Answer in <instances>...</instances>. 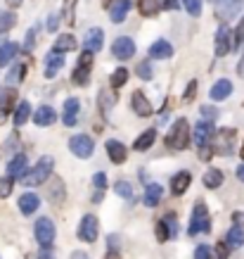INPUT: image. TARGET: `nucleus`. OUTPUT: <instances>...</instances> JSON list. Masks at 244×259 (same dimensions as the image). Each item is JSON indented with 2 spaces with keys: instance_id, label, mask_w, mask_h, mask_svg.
Instances as JSON below:
<instances>
[{
  "instance_id": "obj_56",
  "label": "nucleus",
  "mask_w": 244,
  "mask_h": 259,
  "mask_svg": "<svg viewBox=\"0 0 244 259\" xmlns=\"http://www.w3.org/2000/svg\"><path fill=\"white\" fill-rule=\"evenodd\" d=\"M232 219H235V224H237V226H242V224H244V214L235 212V214H232Z\"/></svg>"
},
{
  "instance_id": "obj_28",
  "label": "nucleus",
  "mask_w": 244,
  "mask_h": 259,
  "mask_svg": "<svg viewBox=\"0 0 244 259\" xmlns=\"http://www.w3.org/2000/svg\"><path fill=\"white\" fill-rule=\"evenodd\" d=\"M154 141H157V128H147L145 134H140L138 138H135L133 150H138V152H145V150H150L152 145H154Z\"/></svg>"
},
{
  "instance_id": "obj_4",
  "label": "nucleus",
  "mask_w": 244,
  "mask_h": 259,
  "mask_svg": "<svg viewBox=\"0 0 244 259\" xmlns=\"http://www.w3.org/2000/svg\"><path fill=\"white\" fill-rule=\"evenodd\" d=\"M33 236H36V240H38L43 247H50L57 236L55 221L50 219V217H40V219L36 221V226H33Z\"/></svg>"
},
{
  "instance_id": "obj_60",
  "label": "nucleus",
  "mask_w": 244,
  "mask_h": 259,
  "mask_svg": "<svg viewBox=\"0 0 244 259\" xmlns=\"http://www.w3.org/2000/svg\"><path fill=\"white\" fill-rule=\"evenodd\" d=\"M104 259H121V254H118V252H107V254H104Z\"/></svg>"
},
{
  "instance_id": "obj_57",
  "label": "nucleus",
  "mask_w": 244,
  "mask_h": 259,
  "mask_svg": "<svg viewBox=\"0 0 244 259\" xmlns=\"http://www.w3.org/2000/svg\"><path fill=\"white\" fill-rule=\"evenodd\" d=\"M71 259H88V254L86 252H81V250H76V252H71Z\"/></svg>"
},
{
  "instance_id": "obj_45",
  "label": "nucleus",
  "mask_w": 244,
  "mask_h": 259,
  "mask_svg": "<svg viewBox=\"0 0 244 259\" xmlns=\"http://www.w3.org/2000/svg\"><path fill=\"white\" fill-rule=\"evenodd\" d=\"M232 40H235V46H244V15L239 17V24H237V29L232 31Z\"/></svg>"
},
{
  "instance_id": "obj_23",
  "label": "nucleus",
  "mask_w": 244,
  "mask_h": 259,
  "mask_svg": "<svg viewBox=\"0 0 244 259\" xmlns=\"http://www.w3.org/2000/svg\"><path fill=\"white\" fill-rule=\"evenodd\" d=\"M55 121H57V112L52 107H47V105H43V107L33 112V124L36 126H52Z\"/></svg>"
},
{
  "instance_id": "obj_2",
  "label": "nucleus",
  "mask_w": 244,
  "mask_h": 259,
  "mask_svg": "<svg viewBox=\"0 0 244 259\" xmlns=\"http://www.w3.org/2000/svg\"><path fill=\"white\" fill-rule=\"evenodd\" d=\"M52 166H55V159L50 157V155H43L38 159V164L33 166L31 171H26L22 176V183L26 188H33V186H40V183H45L50 179V174H52Z\"/></svg>"
},
{
  "instance_id": "obj_11",
  "label": "nucleus",
  "mask_w": 244,
  "mask_h": 259,
  "mask_svg": "<svg viewBox=\"0 0 244 259\" xmlns=\"http://www.w3.org/2000/svg\"><path fill=\"white\" fill-rule=\"evenodd\" d=\"M216 57H225L232 48V31H230L228 24H221L218 31H216Z\"/></svg>"
},
{
  "instance_id": "obj_17",
  "label": "nucleus",
  "mask_w": 244,
  "mask_h": 259,
  "mask_svg": "<svg viewBox=\"0 0 244 259\" xmlns=\"http://www.w3.org/2000/svg\"><path fill=\"white\" fill-rule=\"evenodd\" d=\"M107 157L114 162V164H124L128 159V150L124 143L118 141H107Z\"/></svg>"
},
{
  "instance_id": "obj_6",
  "label": "nucleus",
  "mask_w": 244,
  "mask_h": 259,
  "mask_svg": "<svg viewBox=\"0 0 244 259\" xmlns=\"http://www.w3.org/2000/svg\"><path fill=\"white\" fill-rule=\"evenodd\" d=\"M213 136H216V126H213L211 121H202V119H199V124L190 131V138L195 141L197 148H209V143H211Z\"/></svg>"
},
{
  "instance_id": "obj_3",
  "label": "nucleus",
  "mask_w": 244,
  "mask_h": 259,
  "mask_svg": "<svg viewBox=\"0 0 244 259\" xmlns=\"http://www.w3.org/2000/svg\"><path fill=\"white\" fill-rule=\"evenodd\" d=\"M211 231V217H209V207L206 202L197 200L195 202V209H192V217H190V236H197V233H209Z\"/></svg>"
},
{
  "instance_id": "obj_59",
  "label": "nucleus",
  "mask_w": 244,
  "mask_h": 259,
  "mask_svg": "<svg viewBox=\"0 0 244 259\" xmlns=\"http://www.w3.org/2000/svg\"><path fill=\"white\" fill-rule=\"evenodd\" d=\"M237 179H239V181H244V162H242V164H239V166H237Z\"/></svg>"
},
{
  "instance_id": "obj_61",
  "label": "nucleus",
  "mask_w": 244,
  "mask_h": 259,
  "mask_svg": "<svg viewBox=\"0 0 244 259\" xmlns=\"http://www.w3.org/2000/svg\"><path fill=\"white\" fill-rule=\"evenodd\" d=\"M239 155H242V159H244V143H242V148H239Z\"/></svg>"
},
{
  "instance_id": "obj_34",
  "label": "nucleus",
  "mask_w": 244,
  "mask_h": 259,
  "mask_svg": "<svg viewBox=\"0 0 244 259\" xmlns=\"http://www.w3.org/2000/svg\"><path fill=\"white\" fill-rule=\"evenodd\" d=\"M47 200L50 202H55V204H59L64 200V183H62V179H52V188H47Z\"/></svg>"
},
{
  "instance_id": "obj_31",
  "label": "nucleus",
  "mask_w": 244,
  "mask_h": 259,
  "mask_svg": "<svg viewBox=\"0 0 244 259\" xmlns=\"http://www.w3.org/2000/svg\"><path fill=\"white\" fill-rule=\"evenodd\" d=\"M76 38L71 36V33H62V36H57L55 46H52V53H71V50H76Z\"/></svg>"
},
{
  "instance_id": "obj_15",
  "label": "nucleus",
  "mask_w": 244,
  "mask_h": 259,
  "mask_svg": "<svg viewBox=\"0 0 244 259\" xmlns=\"http://www.w3.org/2000/svg\"><path fill=\"white\" fill-rule=\"evenodd\" d=\"M79 110H81L79 98H69V100L64 102V112H62L64 126H76V121H79Z\"/></svg>"
},
{
  "instance_id": "obj_49",
  "label": "nucleus",
  "mask_w": 244,
  "mask_h": 259,
  "mask_svg": "<svg viewBox=\"0 0 244 259\" xmlns=\"http://www.w3.org/2000/svg\"><path fill=\"white\" fill-rule=\"evenodd\" d=\"M195 259H211V247H209V245H197Z\"/></svg>"
},
{
  "instance_id": "obj_7",
  "label": "nucleus",
  "mask_w": 244,
  "mask_h": 259,
  "mask_svg": "<svg viewBox=\"0 0 244 259\" xmlns=\"http://www.w3.org/2000/svg\"><path fill=\"white\" fill-rule=\"evenodd\" d=\"M90 67H93V53H83L79 57V64L74 67V74H71V81L76 83V86H86L88 81H90Z\"/></svg>"
},
{
  "instance_id": "obj_50",
  "label": "nucleus",
  "mask_w": 244,
  "mask_h": 259,
  "mask_svg": "<svg viewBox=\"0 0 244 259\" xmlns=\"http://www.w3.org/2000/svg\"><path fill=\"white\" fill-rule=\"evenodd\" d=\"M230 257V247L225 243H216V259H228Z\"/></svg>"
},
{
  "instance_id": "obj_42",
  "label": "nucleus",
  "mask_w": 244,
  "mask_h": 259,
  "mask_svg": "<svg viewBox=\"0 0 244 259\" xmlns=\"http://www.w3.org/2000/svg\"><path fill=\"white\" fill-rule=\"evenodd\" d=\"M12 188H15V179H12V176L0 179V200H5V197L12 195Z\"/></svg>"
},
{
  "instance_id": "obj_20",
  "label": "nucleus",
  "mask_w": 244,
  "mask_h": 259,
  "mask_svg": "<svg viewBox=\"0 0 244 259\" xmlns=\"http://www.w3.org/2000/svg\"><path fill=\"white\" fill-rule=\"evenodd\" d=\"M216 136H218L216 152L230 155V152H232V141H235V128H221V131H216Z\"/></svg>"
},
{
  "instance_id": "obj_18",
  "label": "nucleus",
  "mask_w": 244,
  "mask_h": 259,
  "mask_svg": "<svg viewBox=\"0 0 244 259\" xmlns=\"http://www.w3.org/2000/svg\"><path fill=\"white\" fill-rule=\"evenodd\" d=\"M150 57L152 60H168V57H173V46L164 38L154 40L150 46Z\"/></svg>"
},
{
  "instance_id": "obj_32",
  "label": "nucleus",
  "mask_w": 244,
  "mask_h": 259,
  "mask_svg": "<svg viewBox=\"0 0 244 259\" xmlns=\"http://www.w3.org/2000/svg\"><path fill=\"white\" fill-rule=\"evenodd\" d=\"M202 181H204L206 188H211V190H213V188H221L223 181H225V176H223L221 169H209V171L204 174V179H202Z\"/></svg>"
},
{
  "instance_id": "obj_38",
  "label": "nucleus",
  "mask_w": 244,
  "mask_h": 259,
  "mask_svg": "<svg viewBox=\"0 0 244 259\" xmlns=\"http://www.w3.org/2000/svg\"><path fill=\"white\" fill-rule=\"evenodd\" d=\"M17 24V17L8 10H0V33H8L10 29H15Z\"/></svg>"
},
{
  "instance_id": "obj_22",
  "label": "nucleus",
  "mask_w": 244,
  "mask_h": 259,
  "mask_svg": "<svg viewBox=\"0 0 244 259\" xmlns=\"http://www.w3.org/2000/svg\"><path fill=\"white\" fill-rule=\"evenodd\" d=\"M161 197H164V188H161L159 183H150V186L145 188V197H142V202H145V207L154 209V207H159Z\"/></svg>"
},
{
  "instance_id": "obj_27",
  "label": "nucleus",
  "mask_w": 244,
  "mask_h": 259,
  "mask_svg": "<svg viewBox=\"0 0 244 259\" xmlns=\"http://www.w3.org/2000/svg\"><path fill=\"white\" fill-rule=\"evenodd\" d=\"M17 55H19V46H17L15 40H5L0 46V67H8Z\"/></svg>"
},
{
  "instance_id": "obj_41",
  "label": "nucleus",
  "mask_w": 244,
  "mask_h": 259,
  "mask_svg": "<svg viewBox=\"0 0 244 259\" xmlns=\"http://www.w3.org/2000/svg\"><path fill=\"white\" fill-rule=\"evenodd\" d=\"M36 36H38V26L33 24L31 29L26 31V40H24V53H26V55H29L33 48H36Z\"/></svg>"
},
{
  "instance_id": "obj_24",
  "label": "nucleus",
  "mask_w": 244,
  "mask_h": 259,
  "mask_svg": "<svg viewBox=\"0 0 244 259\" xmlns=\"http://www.w3.org/2000/svg\"><path fill=\"white\" fill-rule=\"evenodd\" d=\"M64 67V55L62 53H47L45 57V76L47 79H55L57 71Z\"/></svg>"
},
{
  "instance_id": "obj_51",
  "label": "nucleus",
  "mask_w": 244,
  "mask_h": 259,
  "mask_svg": "<svg viewBox=\"0 0 244 259\" xmlns=\"http://www.w3.org/2000/svg\"><path fill=\"white\" fill-rule=\"evenodd\" d=\"M159 8L161 10H178L180 8V0H159Z\"/></svg>"
},
{
  "instance_id": "obj_54",
  "label": "nucleus",
  "mask_w": 244,
  "mask_h": 259,
  "mask_svg": "<svg viewBox=\"0 0 244 259\" xmlns=\"http://www.w3.org/2000/svg\"><path fill=\"white\" fill-rule=\"evenodd\" d=\"M211 157H213L211 148H199V159H211Z\"/></svg>"
},
{
  "instance_id": "obj_16",
  "label": "nucleus",
  "mask_w": 244,
  "mask_h": 259,
  "mask_svg": "<svg viewBox=\"0 0 244 259\" xmlns=\"http://www.w3.org/2000/svg\"><path fill=\"white\" fill-rule=\"evenodd\" d=\"M190 183H192V174L190 171H178L173 179H171V193L178 195V197L185 195L188 188H190Z\"/></svg>"
},
{
  "instance_id": "obj_30",
  "label": "nucleus",
  "mask_w": 244,
  "mask_h": 259,
  "mask_svg": "<svg viewBox=\"0 0 244 259\" xmlns=\"http://www.w3.org/2000/svg\"><path fill=\"white\" fill-rule=\"evenodd\" d=\"M223 243L228 245L230 250H239V247L244 245V228L235 224V226L228 231V236H225V240H223Z\"/></svg>"
},
{
  "instance_id": "obj_8",
  "label": "nucleus",
  "mask_w": 244,
  "mask_h": 259,
  "mask_svg": "<svg viewBox=\"0 0 244 259\" xmlns=\"http://www.w3.org/2000/svg\"><path fill=\"white\" fill-rule=\"evenodd\" d=\"M97 233H100L97 217H93V214H86V217L81 219V224H79V231H76L79 240H83V243H95V240H97Z\"/></svg>"
},
{
  "instance_id": "obj_46",
  "label": "nucleus",
  "mask_w": 244,
  "mask_h": 259,
  "mask_svg": "<svg viewBox=\"0 0 244 259\" xmlns=\"http://www.w3.org/2000/svg\"><path fill=\"white\" fill-rule=\"evenodd\" d=\"M138 76H140V79H145V81H152V76H154V74H152V64L150 62H140V64H138Z\"/></svg>"
},
{
  "instance_id": "obj_35",
  "label": "nucleus",
  "mask_w": 244,
  "mask_h": 259,
  "mask_svg": "<svg viewBox=\"0 0 244 259\" xmlns=\"http://www.w3.org/2000/svg\"><path fill=\"white\" fill-rule=\"evenodd\" d=\"M29 119H31V105L22 100L19 105H17V110H15V126H24Z\"/></svg>"
},
{
  "instance_id": "obj_13",
  "label": "nucleus",
  "mask_w": 244,
  "mask_h": 259,
  "mask_svg": "<svg viewBox=\"0 0 244 259\" xmlns=\"http://www.w3.org/2000/svg\"><path fill=\"white\" fill-rule=\"evenodd\" d=\"M131 107H133V112L138 114V117H150L152 112V102L145 98V93L142 91H133V95H131Z\"/></svg>"
},
{
  "instance_id": "obj_10",
  "label": "nucleus",
  "mask_w": 244,
  "mask_h": 259,
  "mask_svg": "<svg viewBox=\"0 0 244 259\" xmlns=\"http://www.w3.org/2000/svg\"><path fill=\"white\" fill-rule=\"evenodd\" d=\"M111 55L116 57V60H131L135 55V40L131 36H118L111 43Z\"/></svg>"
},
{
  "instance_id": "obj_1",
  "label": "nucleus",
  "mask_w": 244,
  "mask_h": 259,
  "mask_svg": "<svg viewBox=\"0 0 244 259\" xmlns=\"http://www.w3.org/2000/svg\"><path fill=\"white\" fill-rule=\"evenodd\" d=\"M164 143H166V148L173 150V152H180V150L188 148V145H190V121H188V119H185V117L175 119Z\"/></svg>"
},
{
  "instance_id": "obj_14",
  "label": "nucleus",
  "mask_w": 244,
  "mask_h": 259,
  "mask_svg": "<svg viewBox=\"0 0 244 259\" xmlns=\"http://www.w3.org/2000/svg\"><path fill=\"white\" fill-rule=\"evenodd\" d=\"M102 43H104V33H102V29H97V26L88 29L86 38H83V46H86L88 53H100V50H102Z\"/></svg>"
},
{
  "instance_id": "obj_29",
  "label": "nucleus",
  "mask_w": 244,
  "mask_h": 259,
  "mask_svg": "<svg viewBox=\"0 0 244 259\" xmlns=\"http://www.w3.org/2000/svg\"><path fill=\"white\" fill-rule=\"evenodd\" d=\"M15 100H17L15 88H8L5 93L0 95V121H5V119H8V114L12 112V105H15Z\"/></svg>"
},
{
  "instance_id": "obj_5",
  "label": "nucleus",
  "mask_w": 244,
  "mask_h": 259,
  "mask_svg": "<svg viewBox=\"0 0 244 259\" xmlns=\"http://www.w3.org/2000/svg\"><path fill=\"white\" fill-rule=\"evenodd\" d=\"M69 150L79 159H88V157H93V152H95V141L88 134L71 136L69 138Z\"/></svg>"
},
{
  "instance_id": "obj_9",
  "label": "nucleus",
  "mask_w": 244,
  "mask_h": 259,
  "mask_svg": "<svg viewBox=\"0 0 244 259\" xmlns=\"http://www.w3.org/2000/svg\"><path fill=\"white\" fill-rule=\"evenodd\" d=\"M178 233V217L173 212L164 214V219L157 221V240L159 243H166L168 238H173Z\"/></svg>"
},
{
  "instance_id": "obj_48",
  "label": "nucleus",
  "mask_w": 244,
  "mask_h": 259,
  "mask_svg": "<svg viewBox=\"0 0 244 259\" xmlns=\"http://www.w3.org/2000/svg\"><path fill=\"white\" fill-rule=\"evenodd\" d=\"M197 95V81H190L188 88H185V95H182V102H192Z\"/></svg>"
},
{
  "instance_id": "obj_53",
  "label": "nucleus",
  "mask_w": 244,
  "mask_h": 259,
  "mask_svg": "<svg viewBox=\"0 0 244 259\" xmlns=\"http://www.w3.org/2000/svg\"><path fill=\"white\" fill-rule=\"evenodd\" d=\"M38 259H55V252L50 250V247H43L40 254H38Z\"/></svg>"
},
{
  "instance_id": "obj_37",
  "label": "nucleus",
  "mask_w": 244,
  "mask_h": 259,
  "mask_svg": "<svg viewBox=\"0 0 244 259\" xmlns=\"http://www.w3.org/2000/svg\"><path fill=\"white\" fill-rule=\"evenodd\" d=\"M126 81H128V69L126 67H118V69L111 71V76H109V86L111 88L126 86Z\"/></svg>"
},
{
  "instance_id": "obj_40",
  "label": "nucleus",
  "mask_w": 244,
  "mask_h": 259,
  "mask_svg": "<svg viewBox=\"0 0 244 259\" xmlns=\"http://www.w3.org/2000/svg\"><path fill=\"white\" fill-rule=\"evenodd\" d=\"M93 183H95V188H97V195L93 197L95 202H100V197H102V193L107 190V174H102V171H97L93 176Z\"/></svg>"
},
{
  "instance_id": "obj_39",
  "label": "nucleus",
  "mask_w": 244,
  "mask_h": 259,
  "mask_svg": "<svg viewBox=\"0 0 244 259\" xmlns=\"http://www.w3.org/2000/svg\"><path fill=\"white\" fill-rule=\"evenodd\" d=\"M76 5H79V0H67V3H64V8H62V17H64V22L69 24V26L76 22Z\"/></svg>"
},
{
  "instance_id": "obj_25",
  "label": "nucleus",
  "mask_w": 244,
  "mask_h": 259,
  "mask_svg": "<svg viewBox=\"0 0 244 259\" xmlns=\"http://www.w3.org/2000/svg\"><path fill=\"white\" fill-rule=\"evenodd\" d=\"M26 164H29V159H26V155H15V157L10 159L8 164V176H12V179H22L24 174H26Z\"/></svg>"
},
{
  "instance_id": "obj_21",
  "label": "nucleus",
  "mask_w": 244,
  "mask_h": 259,
  "mask_svg": "<svg viewBox=\"0 0 244 259\" xmlns=\"http://www.w3.org/2000/svg\"><path fill=\"white\" fill-rule=\"evenodd\" d=\"M17 204H19V212H22L24 217H31V214L40 207V197L36 195V193H24Z\"/></svg>"
},
{
  "instance_id": "obj_52",
  "label": "nucleus",
  "mask_w": 244,
  "mask_h": 259,
  "mask_svg": "<svg viewBox=\"0 0 244 259\" xmlns=\"http://www.w3.org/2000/svg\"><path fill=\"white\" fill-rule=\"evenodd\" d=\"M45 26H47V31H57V26H59V15H50V17H47Z\"/></svg>"
},
{
  "instance_id": "obj_43",
  "label": "nucleus",
  "mask_w": 244,
  "mask_h": 259,
  "mask_svg": "<svg viewBox=\"0 0 244 259\" xmlns=\"http://www.w3.org/2000/svg\"><path fill=\"white\" fill-rule=\"evenodd\" d=\"M114 190H116V195L126 197V200L133 197V188H131V183H128V181H118L116 186H114Z\"/></svg>"
},
{
  "instance_id": "obj_55",
  "label": "nucleus",
  "mask_w": 244,
  "mask_h": 259,
  "mask_svg": "<svg viewBox=\"0 0 244 259\" xmlns=\"http://www.w3.org/2000/svg\"><path fill=\"white\" fill-rule=\"evenodd\" d=\"M237 74H239V76L244 79V53L239 55V62H237Z\"/></svg>"
},
{
  "instance_id": "obj_47",
  "label": "nucleus",
  "mask_w": 244,
  "mask_h": 259,
  "mask_svg": "<svg viewBox=\"0 0 244 259\" xmlns=\"http://www.w3.org/2000/svg\"><path fill=\"white\" fill-rule=\"evenodd\" d=\"M216 117H218L216 107H211V105H204V107H202V121H211L213 124V119Z\"/></svg>"
},
{
  "instance_id": "obj_26",
  "label": "nucleus",
  "mask_w": 244,
  "mask_h": 259,
  "mask_svg": "<svg viewBox=\"0 0 244 259\" xmlns=\"http://www.w3.org/2000/svg\"><path fill=\"white\" fill-rule=\"evenodd\" d=\"M230 93H232V83H230L228 79H221V81L213 83V88H211V93L209 95H211V100L221 102V100H228Z\"/></svg>"
},
{
  "instance_id": "obj_44",
  "label": "nucleus",
  "mask_w": 244,
  "mask_h": 259,
  "mask_svg": "<svg viewBox=\"0 0 244 259\" xmlns=\"http://www.w3.org/2000/svg\"><path fill=\"white\" fill-rule=\"evenodd\" d=\"M185 10L190 12V17H199L202 15V0H182Z\"/></svg>"
},
{
  "instance_id": "obj_33",
  "label": "nucleus",
  "mask_w": 244,
  "mask_h": 259,
  "mask_svg": "<svg viewBox=\"0 0 244 259\" xmlns=\"http://www.w3.org/2000/svg\"><path fill=\"white\" fill-rule=\"evenodd\" d=\"M24 76H26V64H15V67L10 69V74L5 76V83L12 88V86H17V83H22Z\"/></svg>"
},
{
  "instance_id": "obj_19",
  "label": "nucleus",
  "mask_w": 244,
  "mask_h": 259,
  "mask_svg": "<svg viewBox=\"0 0 244 259\" xmlns=\"http://www.w3.org/2000/svg\"><path fill=\"white\" fill-rule=\"evenodd\" d=\"M244 5V0H216V10L223 19H232Z\"/></svg>"
},
{
  "instance_id": "obj_58",
  "label": "nucleus",
  "mask_w": 244,
  "mask_h": 259,
  "mask_svg": "<svg viewBox=\"0 0 244 259\" xmlns=\"http://www.w3.org/2000/svg\"><path fill=\"white\" fill-rule=\"evenodd\" d=\"M22 3H24V0H8V5H10V8H12V10L22 8Z\"/></svg>"
},
{
  "instance_id": "obj_12",
  "label": "nucleus",
  "mask_w": 244,
  "mask_h": 259,
  "mask_svg": "<svg viewBox=\"0 0 244 259\" xmlns=\"http://www.w3.org/2000/svg\"><path fill=\"white\" fill-rule=\"evenodd\" d=\"M131 8H133V0H111V3H109V17H111V22H114V24H121L128 17Z\"/></svg>"
},
{
  "instance_id": "obj_36",
  "label": "nucleus",
  "mask_w": 244,
  "mask_h": 259,
  "mask_svg": "<svg viewBox=\"0 0 244 259\" xmlns=\"http://www.w3.org/2000/svg\"><path fill=\"white\" fill-rule=\"evenodd\" d=\"M138 10L142 17H154L159 12V0H138Z\"/></svg>"
}]
</instances>
